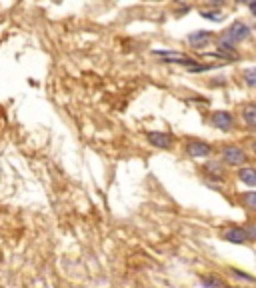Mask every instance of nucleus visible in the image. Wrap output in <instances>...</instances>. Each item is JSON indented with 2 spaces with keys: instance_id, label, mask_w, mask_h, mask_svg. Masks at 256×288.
Returning a JSON list of instances; mask_svg holds the SVG:
<instances>
[{
  "instance_id": "obj_1",
  "label": "nucleus",
  "mask_w": 256,
  "mask_h": 288,
  "mask_svg": "<svg viewBox=\"0 0 256 288\" xmlns=\"http://www.w3.org/2000/svg\"><path fill=\"white\" fill-rule=\"evenodd\" d=\"M248 36H250V28H248L244 22L236 20V22L230 24V28L224 32V36H222L220 40H224V42H228V44L234 46V44H238V42H244Z\"/></svg>"
},
{
  "instance_id": "obj_2",
  "label": "nucleus",
  "mask_w": 256,
  "mask_h": 288,
  "mask_svg": "<svg viewBox=\"0 0 256 288\" xmlns=\"http://www.w3.org/2000/svg\"><path fill=\"white\" fill-rule=\"evenodd\" d=\"M222 158H224V162L236 166V164H244L246 162V152L242 148L234 146V144H228V146H224V150H222Z\"/></svg>"
},
{
  "instance_id": "obj_3",
  "label": "nucleus",
  "mask_w": 256,
  "mask_h": 288,
  "mask_svg": "<svg viewBox=\"0 0 256 288\" xmlns=\"http://www.w3.org/2000/svg\"><path fill=\"white\" fill-rule=\"evenodd\" d=\"M156 54H160L166 64H184V66H188V68L194 66V64H198L196 60H192V58H188V56H184V54H180V52H174V50H168V52L160 50V52H156Z\"/></svg>"
},
{
  "instance_id": "obj_4",
  "label": "nucleus",
  "mask_w": 256,
  "mask_h": 288,
  "mask_svg": "<svg viewBox=\"0 0 256 288\" xmlns=\"http://www.w3.org/2000/svg\"><path fill=\"white\" fill-rule=\"evenodd\" d=\"M210 122L218 130H230L232 124H234V118H232V114L228 110H218V112H212Z\"/></svg>"
},
{
  "instance_id": "obj_5",
  "label": "nucleus",
  "mask_w": 256,
  "mask_h": 288,
  "mask_svg": "<svg viewBox=\"0 0 256 288\" xmlns=\"http://www.w3.org/2000/svg\"><path fill=\"white\" fill-rule=\"evenodd\" d=\"M210 144L206 142H200V140H190L186 144V152L192 156V158H200V156H208L210 154Z\"/></svg>"
},
{
  "instance_id": "obj_6",
  "label": "nucleus",
  "mask_w": 256,
  "mask_h": 288,
  "mask_svg": "<svg viewBox=\"0 0 256 288\" xmlns=\"http://www.w3.org/2000/svg\"><path fill=\"white\" fill-rule=\"evenodd\" d=\"M148 142L156 148H170L172 136L168 132H148Z\"/></svg>"
},
{
  "instance_id": "obj_7",
  "label": "nucleus",
  "mask_w": 256,
  "mask_h": 288,
  "mask_svg": "<svg viewBox=\"0 0 256 288\" xmlns=\"http://www.w3.org/2000/svg\"><path fill=\"white\" fill-rule=\"evenodd\" d=\"M210 38H212V34L206 32V30H196V32L188 34V42H190L192 48H196V50H202V48L210 42Z\"/></svg>"
},
{
  "instance_id": "obj_8",
  "label": "nucleus",
  "mask_w": 256,
  "mask_h": 288,
  "mask_svg": "<svg viewBox=\"0 0 256 288\" xmlns=\"http://www.w3.org/2000/svg\"><path fill=\"white\" fill-rule=\"evenodd\" d=\"M224 238L234 242V244H242V242L248 240V234H246L244 228H226L224 230Z\"/></svg>"
},
{
  "instance_id": "obj_9",
  "label": "nucleus",
  "mask_w": 256,
  "mask_h": 288,
  "mask_svg": "<svg viewBox=\"0 0 256 288\" xmlns=\"http://www.w3.org/2000/svg\"><path fill=\"white\" fill-rule=\"evenodd\" d=\"M242 118L250 128H256V104H248L242 110Z\"/></svg>"
},
{
  "instance_id": "obj_10",
  "label": "nucleus",
  "mask_w": 256,
  "mask_h": 288,
  "mask_svg": "<svg viewBox=\"0 0 256 288\" xmlns=\"http://www.w3.org/2000/svg\"><path fill=\"white\" fill-rule=\"evenodd\" d=\"M238 178L248 186H256V170L254 168H240Z\"/></svg>"
},
{
  "instance_id": "obj_11",
  "label": "nucleus",
  "mask_w": 256,
  "mask_h": 288,
  "mask_svg": "<svg viewBox=\"0 0 256 288\" xmlns=\"http://www.w3.org/2000/svg\"><path fill=\"white\" fill-rule=\"evenodd\" d=\"M202 284L206 288H226V284L220 280V278H214V276H204L202 278Z\"/></svg>"
},
{
  "instance_id": "obj_12",
  "label": "nucleus",
  "mask_w": 256,
  "mask_h": 288,
  "mask_svg": "<svg viewBox=\"0 0 256 288\" xmlns=\"http://www.w3.org/2000/svg\"><path fill=\"white\" fill-rule=\"evenodd\" d=\"M200 16L212 22H222V12L220 10H200Z\"/></svg>"
},
{
  "instance_id": "obj_13",
  "label": "nucleus",
  "mask_w": 256,
  "mask_h": 288,
  "mask_svg": "<svg viewBox=\"0 0 256 288\" xmlns=\"http://www.w3.org/2000/svg\"><path fill=\"white\" fill-rule=\"evenodd\" d=\"M242 76H244V82H246L250 88H256V68H246Z\"/></svg>"
},
{
  "instance_id": "obj_14",
  "label": "nucleus",
  "mask_w": 256,
  "mask_h": 288,
  "mask_svg": "<svg viewBox=\"0 0 256 288\" xmlns=\"http://www.w3.org/2000/svg\"><path fill=\"white\" fill-rule=\"evenodd\" d=\"M242 200H244V204H246L248 208L256 210V192H244V194H242Z\"/></svg>"
},
{
  "instance_id": "obj_15",
  "label": "nucleus",
  "mask_w": 256,
  "mask_h": 288,
  "mask_svg": "<svg viewBox=\"0 0 256 288\" xmlns=\"http://www.w3.org/2000/svg\"><path fill=\"white\" fill-rule=\"evenodd\" d=\"M244 230L248 234V240H256V224H248Z\"/></svg>"
},
{
  "instance_id": "obj_16",
  "label": "nucleus",
  "mask_w": 256,
  "mask_h": 288,
  "mask_svg": "<svg viewBox=\"0 0 256 288\" xmlns=\"http://www.w3.org/2000/svg\"><path fill=\"white\" fill-rule=\"evenodd\" d=\"M250 12L256 16V0H250Z\"/></svg>"
},
{
  "instance_id": "obj_17",
  "label": "nucleus",
  "mask_w": 256,
  "mask_h": 288,
  "mask_svg": "<svg viewBox=\"0 0 256 288\" xmlns=\"http://www.w3.org/2000/svg\"><path fill=\"white\" fill-rule=\"evenodd\" d=\"M252 146H254V152H256V140H254V144H252Z\"/></svg>"
},
{
  "instance_id": "obj_18",
  "label": "nucleus",
  "mask_w": 256,
  "mask_h": 288,
  "mask_svg": "<svg viewBox=\"0 0 256 288\" xmlns=\"http://www.w3.org/2000/svg\"><path fill=\"white\" fill-rule=\"evenodd\" d=\"M236 2H246V0H236Z\"/></svg>"
},
{
  "instance_id": "obj_19",
  "label": "nucleus",
  "mask_w": 256,
  "mask_h": 288,
  "mask_svg": "<svg viewBox=\"0 0 256 288\" xmlns=\"http://www.w3.org/2000/svg\"><path fill=\"white\" fill-rule=\"evenodd\" d=\"M150 2H158V0H150Z\"/></svg>"
},
{
  "instance_id": "obj_20",
  "label": "nucleus",
  "mask_w": 256,
  "mask_h": 288,
  "mask_svg": "<svg viewBox=\"0 0 256 288\" xmlns=\"http://www.w3.org/2000/svg\"><path fill=\"white\" fill-rule=\"evenodd\" d=\"M180 2H184V0H180Z\"/></svg>"
}]
</instances>
